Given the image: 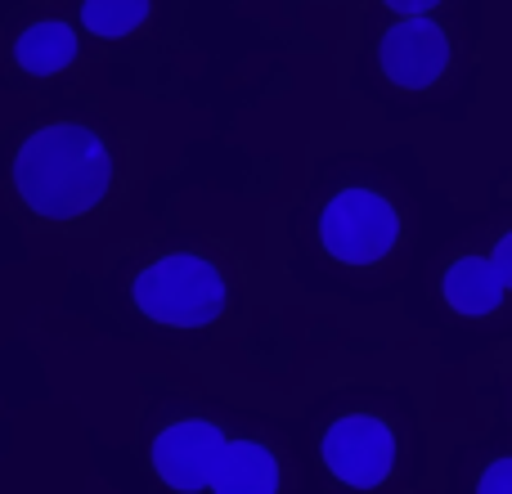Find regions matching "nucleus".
Listing matches in <instances>:
<instances>
[{
	"instance_id": "20e7f679",
	"label": "nucleus",
	"mask_w": 512,
	"mask_h": 494,
	"mask_svg": "<svg viewBox=\"0 0 512 494\" xmlns=\"http://www.w3.org/2000/svg\"><path fill=\"white\" fill-rule=\"evenodd\" d=\"M324 463L346 486L373 490L396 468V436L387 432V423H378V418H369V414L337 418L324 436Z\"/></svg>"
},
{
	"instance_id": "f257e3e1",
	"label": "nucleus",
	"mask_w": 512,
	"mask_h": 494,
	"mask_svg": "<svg viewBox=\"0 0 512 494\" xmlns=\"http://www.w3.org/2000/svg\"><path fill=\"white\" fill-rule=\"evenodd\" d=\"M108 180H113V162L99 135L68 122L27 135L14 162V185L23 203L50 221H72L90 212L104 198Z\"/></svg>"
},
{
	"instance_id": "9d476101",
	"label": "nucleus",
	"mask_w": 512,
	"mask_h": 494,
	"mask_svg": "<svg viewBox=\"0 0 512 494\" xmlns=\"http://www.w3.org/2000/svg\"><path fill=\"white\" fill-rule=\"evenodd\" d=\"M149 18V0H86L81 23L95 36H126Z\"/></svg>"
},
{
	"instance_id": "0eeeda50",
	"label": "nucleus",
	"mask_w": 512,
	"mask_h": 494,
	"mask_svg": "<svg viewBox=\"0 0 512 494\" xmlns=\"http://www.w3.org/2000/svg\"><path fill=\"white\" fill-rule=\"evenodd\" d=\"M441 292L459 315H490V310H499L508 283L490 256H459V261L445 270Z\"/></svg>"
},
{
	"instance_id": "423d86ee",
	"label": "nucleus",
	"mask_w": 512,
	"mask_h": 494,
	"mask_svg": "<svg viewBox=\"0 0 512 494\" xmlns=\"http://www.w3.org/2000/svg\"><path fill=\"white\" fill-rule=\"evenodd\" d=\"M450 63V41L427 14L405 18L382 36V72L396 81L400 90H423Z\"/></svg>"
},
{
	"instance_id": "7ed1b4c3",
	"label": "nucleus",
	"mask_w": 512,
	"mask_h": 494,
	"mask_svg": "<svg viewBox=\"0 0 512 494\" xmlns=\"http://www.w3.org/2000/svg\"><path fill=\"white\" fill-rule=\"evenodd\" d=\"M400 221L396 207L387 198L369 194V189H342L319 216V239L346 265H369L396 247Z\"/></svg>"
},
{
	"instance_id": "ddd939ff",
	"label": "nucleus",
	"mask_w": 512,
	"mask_h": 494,
	"mask_svg": "<svg viewBox=\"0 0 512 494\" xmlns=\"http://www.w3.org/2000/svg\"><path fill=\"white\" fill-rule=\"evenodd\" d=\"M396 14H405V18H418V14H427V9H436L441 0H387Z\"/></svg>"
},
{
	"instance_id": "6e6552de",
	"label": "nucleus",
	"mask_w": 512,
	"mask_h": 494,
	"mask_svg": "<svg viewBox=\"0 0 512 494\" xmlns=\"http://www.w3.org/2000/svg\"><path fill=\"white\" fill-rule=\"evenodd\" d=\"M216 494H274L279 490V463L265 445L256 441H230L216 463L212 477Z\"/></svg>"
},
{
	"instance_id": "9b49d317",
	"label": "nucleus",
	"mask_w": 512,
	"mask_h": 494,
	"mask_svg": "<svg viewBox=\"0 0 512 494\" xmlns=\"http://www.w3.org/2000/svg\"><path fill=\"white\" fill-rule=\"evenodd\" d=\"M477 494H512V459H495L477 481Z\"/></svg>"
},
{
	"instance_id": "1a4fd4ad",
	"label": "nucleus",
	"mask_w": 512,
	"mask_h": 494,
	"mask_svg": "<svg viewBox=\"0 0 512 494\" xmlns=\"http://www.w3.org/2000/svg\"><path fill=\"white\" fill-rule=\"evenodd\" d=\"M14 59L36 77H50V72L68 68L77 59V36L63 23H36L14 41Z\"/></svg>"
},
{
	"instance_id": "39448f33",
	"label": "nucleus",
	"mask_w": 512,
	"mask_h": 494,
	"mask_svg": "<svg viewBox=\"0 0 512 494\" xmlns=\"http://www.w3.org/2000/svg\"><path fill=\"white\" fill-rule=\"evenodd\" d=\"M225 445L230 441L221 436V427L189 418V423L167 427V432L153 441V468H158V477L167 481L171 490H185V494L207 490L216 477V463H221Z\"/></svg>"
},
{
	"instance_id": "f8f14e48",
	"label": "nucleus",
	"mask_w": 512,
	"mask_h": 494,
	"mask_svg": "<svg viewBox=\"0 0 512 494\" xmlns=\"http://www.w3.org/2000/svg\"><path fill=\"white\" fill-rule=\"evenodd\" d=\"M490 261H495L499 265V274H504V283H508V288H512V230L504 234V239H499L495 243V256H490Z\"/></svg>"
},
{
	"instance_id": "f03ea898",
	"label": "nucleus",
	"mask_w": 512,
	"mask_h": 494,
	"mask_svg": "<svg viewBox=\"0 0 512 494\" xmlns=\"http://www.w3.org/2000/svg\"><path fill=\"white\" fill-rule=\"evenodd\" d=\"M135 306L171 328H203L225 310V279L203 256H162L135 279Z\"/></svg>"
}]
</instances>
